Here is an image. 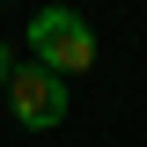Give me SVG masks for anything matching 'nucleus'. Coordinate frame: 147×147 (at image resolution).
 Returning <instances> with one entry per match:
<instances>
[{
	"label": "nucleus",
	"instance_id": "2",
	"mask_svg": "<svg viewBox=\"0 0 147 147\" xmlns=\"http://www.w3.org/2000/svg\"><path fill=\"white\" fill-rule=\"evenodd\" d=\"M0 88H7V110H15L30 132H52L59 118H66V74L37 66V59H30V66H15Z\"/></svg>",
	"mask_w": 147,
	"mask_h": 147
},
{
	"label": "nucleus",
	"instance_id": "1",
	"mask_svg": "<svg viewBox=\"0 0 147 147\" xmlns=\"http://www.w3.org/2000/svg\"><path fill=\"white\" fill-rule=\"evenodd\" d=\"M30 44H37V66H52V74L96 66V37H88V22L74 7H37L30 15Z\"/></svg>",
	"mask_w": 147,
	"mask_h": 147
},
{
	"label": "nucleus",
	"instance_id": "3",
	"mask_svg": "<svg viewBox=\"0 0 147 147\" xmlns=\"http://www.w3.org/2000/svg\"><path fill=\"white\" fill-rule=\"evenodd\" d=\"M7 74H15V59H7V44H0V81H7Z\"/></svg>",
	"mask_w": 147,
	"mask_h": 147
}]
</instances>
